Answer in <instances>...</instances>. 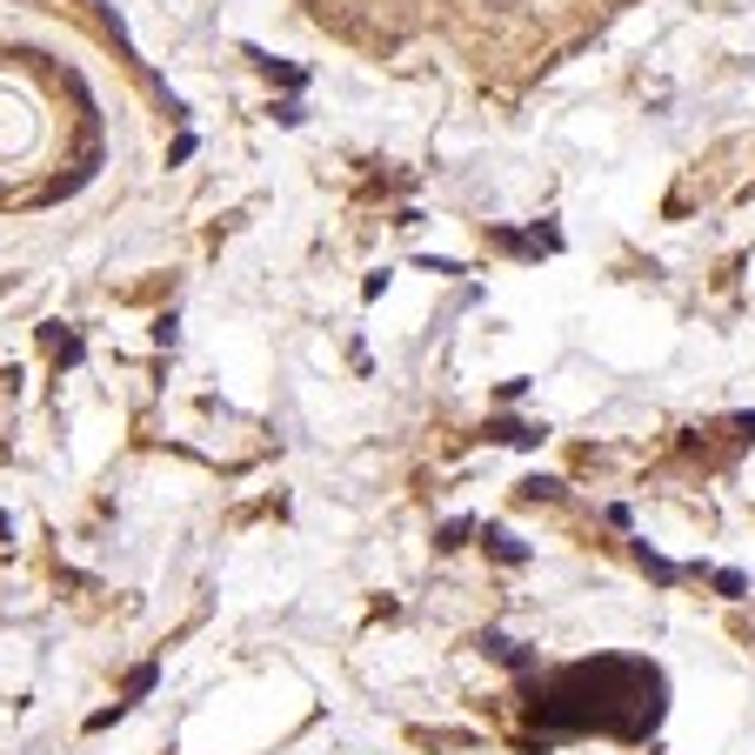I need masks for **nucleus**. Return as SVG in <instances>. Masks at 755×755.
Instances as JSON below:
<instances>
[{
	"instance_id": "f257e3e1",
	"label": "nucleus",
	"mask_w": 755,
	"mask_h": 755,
	"mask_svg": "<svg viewBox=\"0 0 755 755\" xmlns=\"http://www.w3.org/2000/svg\"><path fill=\"white\" fill-rule=\"evenodd\" d=\"M489 555H495V562H508V568H522V562H528V549L515 542L508 528H489Z\"/></svg>"
},
{
	"instance_id": "f03ea898",
	"label": "nucleus",
	"mask_w": 755,
	"mask_h": 755,
	"mask_svg": "<svg viewBox=\"0 0 755 755\" xmlns=\"http://www.w3.org/2000/svg\"><path fill=\"white\" fill-rule=\"evenodd\" d=\"M522 502H562V481L555 475H528L522 481Z\"/></svg>"
},
{
	"instance_id": "7ed1b4c3",
	"label": "nucleus",
	"mask_w": 755,
	"mask_h": 755,
	"mask_svg": "<svg viewBox=\"0 0 755 755\" xmlns=\"http://www.w3.org/2000/svg\"><path fill=\"white\" fill-rule=\"evenodd\" d=\"M462 542H468V522H448V528H442V542H435V549H462Z\"/></svg>"
},
{
	"instance_id": "20e7f679",
	"label": "nucleus",
	"mask_w": 755,
	"mask_h": 755,
	"mask_svg": "<svg viewBox=\"0 0 755 755\" xmlns=\"http://www.w3.org/2000/svg\"><path fill=\"white\" fill-rule=\"evenodd\" d=\"M481 8H495V14H508V8H522V0H481Z\"/></svg>"
},
{
	"instance_id": "39448f33",
	"label": "nucleus",
	"mask_w": 755,
	"mask_h": 755,
	"mask_svg": "<svg viewBox=\"0 0 755 755\" xmlns=\"http://www.w3.org/2000/svg\"><path fill=\"white\" fill-rule=\"evenodd\" d=\"M87 8H100V0H87Z\"/></svg>"
}]
</instances>
